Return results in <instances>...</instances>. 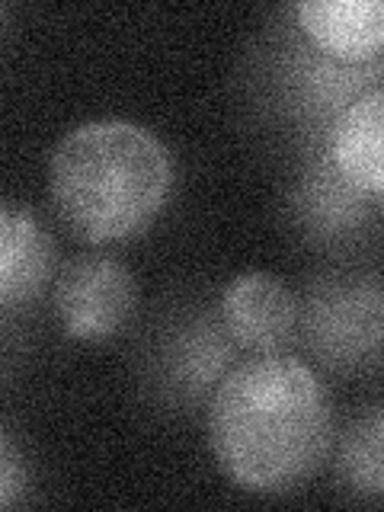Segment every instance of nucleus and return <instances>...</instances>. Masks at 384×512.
<instances>
[{
	"mask_svg": "<svg viewBox=\"0 0 384 512\" xmlns=\"http://www.w3.org/2000/svg\"><path fill=\"white\" fill-rule=\"evenodd\" d=\"M384 420L378 407H368L349 423L340 445V474L365 500L384 493Z\"/></svg>",
	"mask_w": 384,
	"mask_h": 512,
	"instance_id": "6e6552de",
	"label": "nucleus"
},
{
	"mask_svg": "<svg viewBox=\"0 0 384 512\" xmlns=\"http://www.w3.org/2000/svg\"><path fill=\"white\" fill-rule=\"evenodd\" d=\"M384 90L372 87L352 100L330 132V157L340 176L372 199L384 189Z\"/></svg>",
	"mask_w": 384,
	"mask_h": 512,
	"instance_id": "423d86ee",
	"label": "nucleus"
},
{
	"mask_svg": "<svg viewBox=\"0 0 384 512\" xmlns=\"http://www.w3.org/2000/svg\"><path fill=\"white\" fill-rule=\"evenodd\" d=\"M221 324L237 346L256 356L279 352L295 336L298 301L272 272H240L221 295Z\"/></svg>",
	"mask_w": 384,
	"mask_h": 512,
	"instance_id": "20e7f679",
	"label": "nucleus"
},
{
	"mask_svg": "<svg viewBox=\"0 0 384 512\" xmlns=\"http://www.w3.org/2000/svg\"><path fill=\"white\" fill-rule=\"evenodd\" d=\"M135 276L112 256H77L55 282V311L64 333L80 343H106L132 320Z\"/></svg>",
	"mask_w": 384,
	"mask_h": 512,
	"instance_id": "7ed1b4c3",
	"label": "nucleus"
},
{
	"mask_svg": "<svg viewBox=\"0 0 384 512\" xmlns=\"http://www.w3.org/2000/svg\"><path fill=\"white\" fill-rule=\"evenodd\" d=\"M295 16L304 36L333 61L365 64L381 55V0H304L295 7Z\"/></svg>",
	"mask_w": 384,
	"mask_h": 512,
	"instance_id": "39448f33",
	"label": "nucleus"
},
{
	"mask_svg": "<svg viewBox=\"0 0 384 512\" xmlns=\"http://www.w3.org/2000/svg\"><path fill=\"white\" fill-rule=\"evenodd\" d=\"M208 442L240 490L282 496L324 468L333 413L324 384L295 356L263 352L221 378L208 407Z\"/></svg>",
	"mask_w": 384,
	"mask_h": 512,
	"instance_id": "f257e3e1",
	"label": "nucleus"
},
{
	"mask_svg": "<svg viewBox=\"0 0 384 512\" xmlns=\"http://www.w3.org/2000/svg\"><path fill=\"white\" fill-rule=\"evenodd\" d=\"M0 20H4V7H0Z\"/></svg>",
	"mask_w": 384,
	"mask_h": 512,
	"instance_id": "9d476101",
	"label": "nucleus"
},
{
	"mask_svg": "<svg viewBox=\"0 0 384 512\" xmlns=\"http://www.w3.org/2000/svg\"><path fill=\"white\" fill-rule=\"evenodd\" d=\"M26 477H23V464L20 455L13 452V445L7 439H0V509L16 503V496L23 493Z\"/></svg>",
	"mask_w": 384,
	"mask_h": 512,
	"instance_id": "1a4fd4ad",
	"label": "nucleus"
},
{
	"mask_svg": "<svg viewBox=\"0 0 384 512\" xmlns=\"http://www.w3.org/2000/svg\"><path fill=\"white\" fill-rule=\"evenodd\" d=\"M173 160L151 128L96 119L71 128L48 160L52 205L77 240L116 244L144 234L167 208Z\"/></svg>",
	"mask_w": 384,
	"mask_h": 512,
	"instance_id": "f03ea898",
	"label": "nucleus"
},
{
	"mask_svg": "<svg viewBox=\"0 0 384 512\" xmlns=\"http://www.w3.org/2000/svg\"><path fill=\"white\" fill-rule=\"evenodd\" d=\"M55 247L39 218L13 202H0V308L36 298L52 272Z\"/></svg>",
	"mask_w": 384,
	"mask_h": 512,
	"instance_id": "0eeeda50",
	"label": "nucleus"
}]
</instances>
